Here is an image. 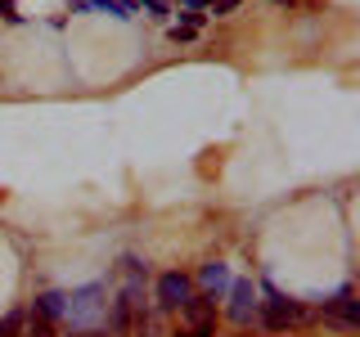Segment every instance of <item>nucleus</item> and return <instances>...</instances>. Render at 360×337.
Here are the masks:
<instances>
[{
  "label": "nucleus",
  "mask_w": 360,
  "mask_h": 337,
  "mask_svg": "<svg viewBox=\"0 0 360 337\" xmlns=\"http://www.w3.org/2000/svg\"><path fill=\"white\" fill-rule=\"evenodd\" d=\"M180 315H185L189 324H202V319H217V297L212 292H194V297L180 306Z\"/></svg>",
  "instance_id": "6"
},
{
  "label": "nucleus",
  "mask_w": 360,
  "mask_h": 337,
  "mask_svg": "<svg viewBox=\"0 0 360 337\" xmlns=\"http://www.w3.org/2000/svg\"><path fill=\"white\" fill-rule=\"evenodd\" d=\"M27 315H37V319H50V324H59L63 319V292H41L37 301H32V310Z\"/></svg>",
  "instance_id": "8"
},
{
  "label": "nucleus",
  "mask_w": 360,
  "mask_h": 337,
  "mask_svg": "<svg viewBox=\"0 0 360 337\" xmlns=\"http://www.w3.org/2000/svg\"><path fill=\"white\" fill-rule=\"evenodd\" d=\"M108 306H104V284H86V288H72L63 292V319L72 329H86L90 319H99Z\"/></svg>",
  "instance_id": "2"
},
{
  "label": "nucleus",
  "mask_w": 360,
  "mask_h": 337,
  "mask_svg": "<svg viewBox=\"0 0 360 337\" xmlns=\"http://www.w3.org/2000/svg\"><path fill=\"white\" fill-rule=\"evenodd\" d=\"M22 329H27V315L22 310H9L5 319H0V337H18Z\"/></svg>",
  "instance_id": "10"
},
{
  "label": "nucleus",
  "mask_w": 360,
  "mask_h": 337,
  "mask_svg": "<svg viewBox=\"0 0 360 337\" xmlns=\"http://www.w3.org/2000/svg\"><path fill=\"white\" fill-rule=\"evenodd\" d=\"M68 337H99V333H90V329H77V333H68Z\"/></svg>",
  "instance_id": "18"
},
{
  "label": "nucleus",
  "mask_w": 360,
  "mask_h": 337,
  "mask_svg": "<svg viewBox=\"0 0 360 337\" xmlns=\"http://www.w3.org/2000/svg\"><path fill=\"white\" fill-rule=\"evenodd\" d=\"M324 315H333V319H338V329H347V333H352L356 324H360V301L352 297V288H342L333 301H324Z\"/></svg>",
  "instance_id": "5"
},
{
  "label": "nucleus",
  "mask_w": 360,
  "mask_h": 337,
  "mask_svg": "<svg viewBox=\"0 0 360 337\" xmlns=\"http://www.w3.org/2000/svg\"><path fill=\"white\" fill-rule=\"evenodd\" d=\"M198 284L212 292V297H221L225 288H230V265H221V261H207V265H198Z\"/></svg>",
  "instance_id": "7"
},
{
  "label": "nucleus",
  "mask_w": 360,
  "mask_h": 337,
  "mask_svg": "<svg viewBox=\"0 0 360 337\" xmlns=\"http://www.w3.org/2000/svg\"><path fill=\"white\" fill-rule=\"evenodd\" d=\"M27 337H54V324H50V319H37V315H27Z\"/></svg>",
  "instance_id": "12"
},
{
  "label": "nucleus",
  "mask_w": 360,
  "mask_h": 337,
  "mask_svg": "<svg viewBox=\"0 0 360 337\" xmlns=\"http://www.w3.org/2000/svg\"><path fill=\"white\" fill-rule=\"evenodd\" d=\"M122 265H127L131 279H144V275H149V261H140V256H122Z\"/></svg>",
  "instance_id": "13"
},
{
  "label": "nucleus",
  "mask_w": 360,
  "mask_h": 337,
  "mask_svg": "<svg viewBox=\"0 0 360 337\" xmlns=\"http://www.w3.org/2000/svg\"><path fill=\"white\" fill-rule=\"evenodd\" d=\"M104 319H108V333H112V337H131L135 315H131L127 301H112V310H104Z\"/></svg>",
  "instance_id": "9"
},
{
  "label": "nucleus",
  "mask_w": 360,
  "mask_h": 337,
  "mask_svg": "<svg viewBox=\"0 0 360 337\" xmlns=\"http://www.w3.org/2000/svg\"><path fill=\"white\" fill-rule=\"evenodd\" d=\"M230 315L239 329H248V324H257V315H262V301H257V288L252 279H230Z\"/></svg>",
  "instance_id": "3"
},
{
  "label": "nucleus",
  "mask_w": 360,
  "mask_h": 337,
  "mask_svg": "<svg viewBox=\"0 0 360 337\" xmlns=\"http://www.w3.org/2000/svg\"><path fill=\"white\" fill-rule=\"evenodd\" d=\"M140 5H144V9H149V14H153V18H167V0H140Z\"/></svg>",
  "instance_id": "16"
},
{
  "label": "nucleus",
  "mask_w": 360,
  "mask_h": 337,
  "mask_svg": "<svg viewBox=\"0 0 360 337\" xmlns=\"http://www.w3.org/2000/svg\"><path fill=\"white\" fill-rule=\"evenodd\" d=\"M0 18H5V22H22V14L14 9V0H0Z\"/></svg>",
  "instance_id": "15"
},
{
  "label": "nucleus",
  "mask_w": 360,
  "mask_h": 337,
  "mask_svg": "<svg viewBox=\"0 0 360 337\" xmlns=\"http://www.w3.org/2000/svg\"><path fill=\"white\" fill-rule=\"evenodd\" d=\"M239 5H243V0H217V5H212V14H217V18H225V14H234Z\"/></svg>",
  "instance_id": "14"
},
{
  "label": "nucleus",
  "mask_w": 360,
  "mask_h": 337,
  "mask_svg": "<svg viewBox=\"0 0 360 337\" xmlns=\"http://www.w3.org/2000/svg\"><path fill=\"white\" fill-rule=\"evenodd\" d=\"M153 297H158V306H162V310H180L189 297H194V279L180 275V270H172V275H158Z\"/></svg>",
  "instance_id": "4"
},
{
  "label": "nucleus",
  "mask_w": 360,
  "mask_h": 337,
  "mask_svg": "<svg viewBox=\"0 0 360 337\" xmlns=\"http://www.w3.org/2000/svg\"><path fill=\"white\" fill-rule=\"evenodd\" d=\"M172 41H194V27H172Z\"/></svg>",
  "instance_id": "17"
},
{
  "label": "nucleus",
  "mask_w": 360,
  "mask_h": 337,
  "mask_svg": "<svg viewBox=\"0 0 360 337\" xmlns=\"http://www.w3.org/2000/svg\"><path fill=\"white\" fill-rule=\"evenodd\" d=\"M262 297L266 301H262V315H257V319H262V329H270V333H284L288 324H297L302 315H307L292 297H284V292L270 284V279H262Z\"/></svg>",
  "instance_id": "1"
},
{
  "label": "nucleus",
  "mask_w": 360,
  "mask_h": 337,
  "mask_svg": "<svg viewBox=\"0 0 360 337\" xmlns=\"http://www.w3.org/2000/svg\"><path fill=\"white\" fill-rule=\"evenodd\" d=\"M176 337H217V319H202V324H189L185 333H176Z\"/></svg>",
  "instance_id": "11"
}]
</instances>
